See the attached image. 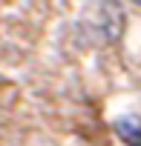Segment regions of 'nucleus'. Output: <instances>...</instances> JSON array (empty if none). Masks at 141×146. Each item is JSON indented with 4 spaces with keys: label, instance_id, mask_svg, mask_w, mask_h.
<instances>
[{
    "label": "nucleus",
    "instance_id": "2",
    "mask_svg": "<svg viewBox=\"0 0 141 146\" xmlns=\"http://www.w3.org/2000/svg\"><path fill=\"white\" fill-rule=\"evenodd\" d=\"M132 146H141V140H135V143H132Z\"/></svg>",
    "mask_w": 141,
    "mask_h": 146
},
{
    "label": "nucleus",
    "instance_id": "1",
    "mask_svg": "<svg viewBox=\"0 0 141 146\" xmlns=\"http://www.w3.org/2000/svg\"><path fill=\"white\" fill-rule=\"evenodd\" d=\"M115 135L124 137V140H130V143L141 140V117H138V115L118 117V120H115Z\"/></svg>",
    "mask_w": 141,
    "mask_h": 146
}]
</instances>
